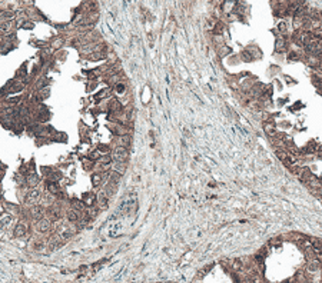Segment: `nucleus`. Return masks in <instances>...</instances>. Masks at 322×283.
I'll list each match as a JSON object with an SVG mask.
<instances>
[{
    "label": "nucleus",
    "mask_w": 322,
    "mask_h": 283,
    "mask_svg": "<svg viewBox=\"0 0 322 283\" xmlns=\"http://www.w3.org/2000/svg\"><path fill=\"white\" fill-rule=\"evenodd\" d=\"M37 200H39V193H37L36 190L29 192V195H27V197H26V202L30 203V204H33L34 202H37Z\"/></svg>",
    "instance_id": "nucleus-3"
},
{
    "label": "nucleus",
    "mask_w": 322,
    "mask_h": 283,
    "mask_svg": "<svg viewBox=\"0 0 322 283\" xmlns=\"http://www.w3.org/2000/svg\"><path fill=\"white\" fill-rule=\"evenodd\" d=\"M126 157H128V150L126 147H118V149L113 152V159L118 162V163H123V160H126Z\"/></svg>",
    "instance_id": "nucleus-1"
},
{
    "label": "nucleus",
    "mask_w": 322,
    "mask_h": 283,
    "mask_svg": "<svg viewBox=\"0 0 322 283\" xmlns=\"http://www.w3.org/2000/svg\"><path fill=\"white\" fill-rule=\"evenodd\" d=\"M265 130H266V133H269V134L275 133V129H273V126H271V124H268V126L265 127Z\"/></svg>",
    "instance_id": "nucleus-10"
},
{
    "label": "nucleus",
    "mask_w": 322,
    "mask_h": 283,
    "mask_svg": "<svg viewBox=\"0 0 322 283\" xmlns=\"http://www.w3.org/2000/svg\"><path fill=\"white\" fill-rule=\"evenodd\" d=\"M68 217L69 220H72V222H76L77 219H79V215H77V212H75V210H70L68 213Z\"/></svg>",
    "instance_id": "nucleus-7"
},
{
    "label": "nucleus",
    "mask_w": 322,
    "mask_h": 283,
    "mask_svg": "<svg viewBox=\"0 0 322 283\" xmlns=\"http://www.w3.org/2000/svg\"><path fill=\"white\" fill-rule=\"evenodd\" d=\"M32 213H33L34 219H39V217L42 216V209H40V207H34V209H33V212H32Z\"/></svg>",
    "instance_id": "nucleus-8"
},
{
    "label": "nucleus",
    "mask_w": 322,
    "mask_h": 283,
    "mask_svg": "<svg viewBox=\"0 0 322 283\" xmlns=\"http://www.w3.org/2000/svg\"><path fill=\"white\" fill-rule=\"evenodd\" d=\"M37 176L36 175H30L29 177H27V183H29V186H36L37 184Z\"/></svg>",
    "instance_id": "nucleus-6"
},
{
    "label": "nucleus",
    "mask_w": 322,
    "mask_h": 283,
    "mask_svg": "<svg viewBox=\"0 0 322 283\" xmlns=\"http://www.w3.org/2000/svg\"><path fill=\"white\" fill-rule=\"evenodd\" d=\"M99 149H100V152H103V153H106V152H107V146H100Z\"/></svg>",
    "instance_id": "nucleus-11"
},
{
    "label": "nucleus",
    "mask_w": 322,
    "mask_h": 283,
    "mask_svg": "<svg viewBox=\"0 0 322 283\" xmlns=\"http://www.w3.org/2000/svg\"><path fill=\"white\" fill-rule=\"evenodd\" d=\"M47 190H49L50 193H53V195H57L59 186H57V183H56V182H50V183L47 184Z\"/></svg>",
    "instance_id": "nucleus-5"
},
{
    "label": "nucleus",
    "mask_w": 322,
    "mask_h": 283,
    "mask_svg": "<svg viewBox=\"0 0 322 283\" xmlns=\"http://www.w3.org/2000/svg\"><path fill=\"white\" fill-rule=\"evenodd\" d=\"M26 229H27V227H26V225L19 223V225H17V227L15 229V230H16V232H15V234H16V236H23V234L26 233Z\"/></svg>",
    "instance_id": "nucleus-4"
},
{
    "label": "nucleus",
    "mask_w": 322,
    "mask_h": 283,
    "mask_svg": "<svg viewBox=\"0 0 322 283\" xmlns=\"http://www.w3.org/2000/svg\"><path fill=\"white\" fill-rule=\"evenodd\" d=\"M10 24H12V23H10V22H6V23H3V24H1V26H0V29H1V30H4V32H6V30H9V29H10V27H12V26H10Z\"/></svg>",
    "instance_id": "nucleus-9"
},
{
    "label": "nucleus",
    "mask_w": 322,
    "mask_h": 283,
    "mask_svg": "<svg viewBox=\"0 0 322 283\" xmlns=\"http://www.w3.org/2000/svg\"><path fill=\"white\" fill-rule=\"evenodd\" d=\"M37 229H39L40 232H47V230L50 229V222L46 220V219L39 220V223H37Z\"/></svg>",
    "instance_id": "nucleus-2"
}]
</instances>
